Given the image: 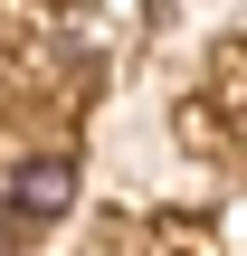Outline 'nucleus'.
Here are the masks:
<instances>
[{"mask_svg": "<svg viewBox=\"0 0 247 256\" xmlns=\"http://www.w3.org/2000/svg\"><path fill=\"white\" fill-rule=\"evenodd\" d=\"M67 190H76V180H67V162H29L10 200H19V218H48V209H67Z\"/></svg>", "mask_w": 247, "mask_h": 256, "instance_id": "obj_1", "label": "nucleus"}]
</instances>
